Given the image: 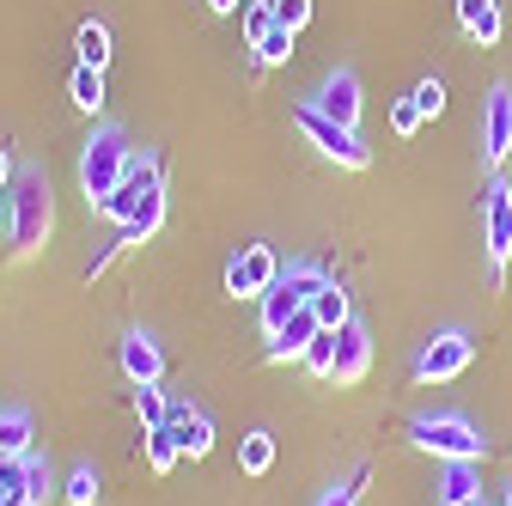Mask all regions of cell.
<instances>
[{
  "label": "cell",
  "mask_w": 512,
  "mask_h": 506,
  "mask_svg": "<svg viewBox=\"0 0 512 506\" xmlns=\"http://www.w3.org/2000/svg\"><path fill=\"white\" fill-rule=\"evenodd\" d=\"M7 196V238H13V257H37L55 232V183L43 165H19L13 183L0 189Z\"/></svg>",
  "instance_id": "obj_1"
},
{
  "label": "cell",
  "mask_w": 512,
  "mask_h": 506,
  "mask_svg": "<svg viewBox=\"0 0 512 506\" xmlns=\"http://www.w3.org/2000/svg\"><path fill=\"white\" fill-rule=\"evenodd\" d=\"M135 159H141V147L128 141V129H116V122L92 129L86 147H80V189H86V202H104L110 189L135 171Z\"/></svg>",
  "instance_id": "obj_2"
},
{
  "label": "cell",
  "mask_w": 512,
  "mask_h": 506,
  "mask_svg": "<svg viewBox=\"0 0 512 506\" xmlns=\"http://www.w3.org/2000/svg\"><path fill=\"white\" fill-rule=\"evenodd\" d=\"M330 275L317 269V263H305V257H293V263H281V275H275V287L256 299L263 305V336H281L287 330V318H299V311L317 299V287H324Z\"/></svg>",
  "instance_id": "obj_3"
},
{
  "label": "cell",
  "mask_w": 512,
  "mask_h": 506,
  "mask_svg": "<svg viewBox=\"0 0 512 506\" xmlns=\"http://www.w3.org/2000/svg\"><path fill=\"white\" fill-rule=\"evenodd\" d=\"M409 446H421V452H433L439 464H452V458H488V439L464 421V415H415L409 421Z\"/></svg>",
  "instance_id": "obj_4"
},
{
  "label": "cell",
  "mask_w": 512,
  "mask_h": 506,
  "mask_svg": "<svg viewBox=\"0 0 512 506\" xmlns=\"http://www.w3.org/2000/svg\"><path fill=\"white\" fill-rule=\"evenodd\" d=\"M293 129L324 153V159H336L342 171H366L372 165V153H366V141L354 135V129H342V122H330L317 104H293Z\"/></svg>",
  "instance_id": "obj_5"
},
{
  "label": "cell",
  "mask_w": 512,
  "mask_h": 506,
  "mask_svg": "<svg viewBox=\"0 0 512 506\" xmlns=\"http://www.w3.org/2000/svg\"><path fill=\"white\" fill-rule=\"evenodd\" d=\"M159 189H165V165H159L153 153H141V159H135V171H128L104 202H92V214H98V220H110V226H128V220L147 208V196H159Z\"/></svg>",
  "instance_id": "obj_6"
},
{
  "label": "cell",
  "mask_w": 512,
  "mask_h": 506,
  "mask_svg": "<svg viewBox=\"0 0 512 506\" xmlns=\"http://www.w3.org/2000/svg\"><path fill=\"white\" fill-rule=\"evenodd\" d=\"M482 244H488V269L500 281L512 263V183L506 177H488L482 189Z\"/></svg>",
  "instance_id": "obj_7"
},
{
  "label": "cell",
  "mask_w": 512,
  "mask_h": 506,
  "mask_svg": "<svg viewBox=\"0 0 512 506\" xmlns=\"http://www.w3.org/2000/svg\"><path fill=\"white\" fill-rule=\"evenodd\" d=\"M281 275V257L269 244H238L232 250V263H226V293L232 299H263Z\"/></svg>",
  "instance_id": "obj_8"
},
{
  "label": "cell",
  "mask_w": 512,
  "mask_h": 506,
  "mask_svg": "<svg viewBox=\"0 0 512 506\" xmlns=\"http://www.w3.org/2000/svg\"><path fill=\"white\" fill-rule=\"evenodd\" d=\"M470 360H476V342H470L464 330H445V336H433V342L415 354V378H421V385H445V378L470 372Z\"/></svg>",
  "instance_id": "obj_9"
},
{
  "label": "cell",
  "mask_w": 512,
  "mask_h": 506,
  "mask_svg": "<svg viewBox=\"0 0 512 506\" xmlns=\"http://www.w3.org/2000/svg\"><path fill=\"white\" fill-rule=\"evenodd\" d=\"M482 159L494 171L512 159V86H494L482 104Z\"/></svg>",
  "instance_id": "obj_10"
},
{
  "label": "cell",
  "mask_w": 512,
  "mask_h": 506,
  "mask_svg": "<svg viewBox=\"0 0 512 506\" xmlns=\"http://www.w3.org/2000/svg\"><path fill=\"white\" fill-rule=\"evenodd\" d=\"M311 104L324 110L330 122H342V129H354V122H360V104H366V98H360V74H354V68H330Z\"/></svg>",
  "instance_id": "obj_11"
},
{
  "label": "cell",
  "mask_w": 512,
  "mask_h": 506,
  "mask_svg": "<svg viewBox=\"0 0 512 506\" xmlns=\"http://www.w3.org/2000/svg\"><path fill=\"white\" fill-rule=\"evenodd\" d=\"M366 366H372V336H366L360 318H348V324L336 330V366H330V385H360Z\"/></svg>",
  "instance_id": "obj_12"
},
{
  "label": "cell",
  "mask_w": 512,
  "mask_h": 506,
  "mask_svg": "<svg viewBox=\"0 0 512 506\" xmlns=\"http://www.w3.org/2000/svg\"><path fill=\"white\" fill-rule=\"evenodd\" d=\"M116 360H122V372H128V385H159V378H165V354H159V342H153L147 330H128V336L116 342Z\"/></svg>",
  "instance_id": "obj_13"
},
{
  "label": "cell",
  "mask_w": 512,
  "mask_h": 506,
  "mask_svg": "<svg viewBox=\"0 0 512 506\" xmlns=\"http://www.w3.org/2000/svg\"><path fill=\"white\" fill-rule=\"evenodd\" d=\"M482 500V464L476 458H452L439 470V506H470Z\"/></svg>",
  "instance_id": "obj_14"
},
{
  "label": "cell",
  "mask_w": 512,
  "mask_h": 506,
  "mask_svg": "<svg viewBox=\"0 0 512 506\" xmlns=\"http://www.w3.org/2000/svg\"><path fill=\"white\" fill-rule=\"evenodd\" d=\"M171 427L183 439V458H208L214 452V421L196 409V403H171Z\"/></svg>",
  "instance_id": "obj_15"
},
{
  "label": "cell",
  "mask_w": 512,
  "mask_h": 506,
  "mask_svg": "<svg viewBox=\"0 0 512 506\" xmlns=\"http://www.w3.org/2000/svg\"><path fill=\"white\" fill-rule=\"evenodd\" d=\"M458 25H464V37L470 43H482V49H494L500 43V0H458Z\"/></svg>",
  "instance_id": "obj_16"
},
{
  "label": "cell",
  "mask_w": 512,
  "mask_h": 506,
  "mask_svg": "<svg viewBox=\"0 0 512 506\" xmlns=\"http://www.w3.org/2000/svg\"><path fill=\"white\" fill-rule=\"evenodd\" d=\"M317 330H324V324H317V318H311V305H305L299 318H287V330L269 342V354H263V360H269V366H281V360H305V342H311Z\"/></svg>",
  "instance_id": "obj_17"
},
{
  "label": "cell",
  "mask_w": 512,
  "mask_h": 506,
  "mask_svg": "<svg viewBox=\"0 0 512 506\" xmlns=\"http://www.w3.org/2000/svg\"><path fill=\"white\" fill-rule=\"evenodd\" d=\"M141 439H147V470H153V476H171V470H177V458H183V439H177V427L165 421V427H147Z\"/></svg>",
  "instance_id": "obj_18"
},
{
  "label": "cell",
  "mask_w": 512,
  "mask_h": 506,
  "mask_svg": "<svg viewBox=\"0 0 512 506\" xmlns=\"http://www.w3.org/2000/svg\"><path fill=\"white\" fill-rule=\"evenodd\" d=\"M269 464H275V433L269 427H250L238 439V470L244 476H269Z\"/></svg>",
  "instance_id": "obj_19"
},
{
  "label": "cell",
  "mask_w": 512,
  "mask_h": 506,
  "mask_svg": "<svg viewBox=\"0 0 512 506\" xmlns=\"http://www.w3.org/2000/svg\"><path fill=\"white\" fill-rule=\"evenodd\" d=\"M311 318L324 324V330H342V324L354 318V305H348V287H342V281H324V287H317V299H311Z\"/></svg>",
  "instance_id": "obj_20"
},
{
  "label": "cell",
  "mask_w": 512,
  "mask_h": 506,
  "mask_svg": "<svg viewBox=\"0 0 512 506\" xmlns=\"http://www.w3.org/2000/svg\"><path fill=\"white\" fill-rule=\"evenodd\" d=\"M31 409H0V458H31Z\"/></svg>",
  "instance_id": "obj_21"
},
{
  "label": "cell",
  "mask_w": 512,
  "mask_h": 506,
  "mask_svg": "<svg viewBox=\"0 0 512 506\" xmlns=\"http://www.w3.org/2000/svg\"><path fill=\"white\" fill-rule=\"evenodd\" d=\"M68 98H74L86 116H98V110H104V68H86V61H80L74 80H68Z\"/></svg>",
  "instance_id": "obj_22"
},
{
  "label": "cell",
  "mask_w": 512,
  "mask_h": 506,
  "mask_svg": "<svg viewBox=\"0 0 512 506\" xmlns=\"http://www.w3.org/2000/svg\"><path fill=\"white\" fill-rule=\"evenodd\" d=\"M159 226H165V189H159V196H147V208L128 220V226H116V238H122V244H147Z\"/></svg>",
  "instance_id": "obj_23"
},
{
  "label": "cell",
  "mask_w": 512,
  "mask_h": 506,
  "mask_svg": "<svg viewBox=\"0 0 512 506\" xmlns=\"http://www.w3.org/2000/svg\"><path fill=\"white\" fill-rule=\"evenodd\" d=\"M74 49H80L86 68H104V61H110V25H104V19H86V25L74 31Z\"/></svg>",
  "instance_id": "obj_24"
},
{
  "label": "cell",
  "mask_w": 512,
  "mask_h": 506,
  "mask_svg": "<svg viewBox=\"0 0 512 506\" xmlns=\"http://www.w3.org/2000/svg\"><path fill=\"white\" fill-rule=\"evenodd\" d=\"M311 378H330V366H336V330H317L311 342H305V360H299Z\"/></svg>",
  "instance_id": "obj_25"
},
{
  "label": "cell",
  "mask_w": 512,
  "mask_h": 506,
  "mask_svg": "<svg viewBox=\"0 0 512 506\" xmlns=\"http://www.w3.org/2000/svg\"><path fill=\"white\" fill-rule=\"evenodd\" d=\"M135 415H141V433H147V427H165V421H171L165 391H159V385H135Z\"/></svg>",
  "instance_id": "obj_26"
},
{
  "label": "cell",
  "mask_w": 512,
  "mask_h": 506,
  "mask_svg": "<svg viewBox=\"0 0 512 506\" xmlns=\"http://www.w3.org/2000/svg\"><path fill=\"white\" fill-rule=\"evenodd\" d=\"M238 19H244V49H256V43L275 31V0H256V7H244Z\"/></svg>",
  "instance_id": "obj_27"
},
{
  "label": "cell",
  "mask_w": 512,
  "mask_h": 506,
  "mask_svg": "<svg viewBox=\"0 0 512 506\" xmlns=\"http://www.w3.org/2000/svg\"><path fill=\"white\" fill-rule=\"evenodd\" d=\"M287 55H293V31H287V25H275L263 43H256V68H281Z\"/></svg>",
  "instance_id": "obj_28"
},
{
  "label": "cell",
  "mask_w": 512,
  "mask_h": 506,
  "mask_svg": "<svg viewBox=\"0 0 512 506\" xmlns=\"http://www.w3.org/2000/svg\"><path fill=\"white\" fill-rule=\"evenodd\" d=\"M61 500H68V506H98V470L80 464V470L68 476V488H61Z\"/></svg>",
  "instance_id": "obj_29"
},
{
  "label": "cell",
  "mask_w": 512,
  "mask_h": 506,
  "mask_svg": "<svg viewBox=\"0 0 512 506\" xmlns=\"http://www.w3.org/2000/svg\"><path fill=\"white\" fill-rule=\"evenodd\" d=\"M409 98L421 104V116H439V110H445V80H433V74H427V80H421Z\"/></svg>",
  "instance_id": "obj_30"
},
{
  "label": "cell",
  "mask_w": 512,
  "mask_h": 506,
  "mask_svg": "<svg viewBox=\"0 0 512 506\" xmlns=\"http://www.w3.org/2000/svg\"><path fill=\"white\" fill-rule=\"evenodd\" d=\"M49 488H55L49 482V458H25V494L31 500H49Z\"/></svg>",
  "instance_id": "obj_31"
},
{
  "label": "cell",
  "mask_w": 512,
  "mask_h": 506,
  "mask_svg": "<svg viewBox=\"0 0 512 506\" xmlns=\"http://www.w3.org/2000/svg\"><path fill=\"white\" fill-rule=\"evenodd\" d=\"M421 122H427V116H421V104H415V98H397V104H391V129H397V135H415Z\"/></svg>",
  "instance_id": "obj_32"
},
{
  "label": "cell",
  "mask_w": 512,
  "mask_h": 506,
  "mask_svg": "<svg viewBox=\"0 0 512 506\" xmlns=\"http://www.w3.org/2000/svg\"><path fill=\"white\" fill-rule=\"evenodd\" d=\"M360 488H366V464H360V470H354V476H348L342 488H330V494L317 500V506H354V500H360Z\"/></svg>",
  "instance_id": "obj_33"
},
{
  "label": "cell",
  "mask_w": 512,
  "mask_h": 506,
  "mask_svg": "<svg viewBox=\"0 0 512 506\" xmlns=\"http://www.w3.org/2000/svg\"><path fill=\"white\" fill-rule=\"evenodd\" d=\"M311 19V0H275V25H287V31H299Z\"/></svg>",
  "instance_id": "obj_34"
},
{
  "label": "cell",
  "mask_w": 512,
  "mask_h": 506,
  "mask_svg": "<svg viewBox=\"0 0 512 506\" xmlns=\"http://www.w3.org/2000/svg\"><path fill=\"white\" fill-rule=\"evenodd\" d=\"M208 7H214L220 19H232V13H244V7H250V0H208Z\"/></svg>",
  "instance_id": "obj_35"
},
{
  "label": "cell",
  "mask_w": 512,
  "mask_h": 506,
  "mask_svg": "<svg viewBox=\"0 0 512 506\" xmlns=\"http://www.w3.org/2000/svg\"><path fill=\"white\" fill-rule=\"evenodd\" d=\"M13 171H19V165H13V153H7V147H0V189H7V183H13Z\"/></svg>",
  "instance_id": "obj_36"
},
{
  "label": "cell",
  "mask_w": 512,
  "mask_h": 506,
  "mask_svg": "<svg viewBox=\"0 0 512 506\" xmlns=\"http://www.w3.org/2000/svg\"><path fill=\"white\" fill-rule=\"evenodd\" d=\"M7 506H43V500H31V494H7Z\"/></svg>",
  "instance_id": "obj_37"
},
{
  "label": "cell",
  "mask_w": 512,
  "mask_h": 506,
  "mask_svg": "<svg viewBox=\"0 0 512 506\" xmlns=\"http://www.w3.org/2000/svg\"><path fill=\"white\" fill-rule=\"evenodd\" d=\"M500 506H512V482H506V488H500Z\"/></svg>",
  "instance_id": "obj_38"
},
{
  "label": "cell",
  "mask_w": 512,
  "mask_h": 506,
  "mask_svg": "<svg viewBox=\"0 0 512 506\" xmlns=\"http://www.w3.org/2000/svg\"><path fill=\"white\" fill-rule=\"evenodd\" d=\"M0 226H7V196H0Z\"/></svg>",
  "instance_id": "obj_39"
},
{
  "label": "cell",
  "mask_w": 512,
  "mask_h": 506,
  "mask_svg": "<svg viewBox=\"0 0 512 506\" xmlns=\"http://www.w3.org/2000/svg\"><path fill=\"white\" fill-rule=\"evenodd\" d=\"M0 506H7V494H0Z\"/></svg>",
  "instance_id": "obj_40"
},
{
  "label": "cell",
  "mask_w": 512,
  "mask_h": 506,
  "mask_svg": "<svg viewBox=\"0 0 512 506\" xmlns=\"http://www.w3.org/2000/svg\"><path fill=\"white\" fill-rule=\"evenodd\" d=\"M470 506H482V500H470Z\"/></svg>",
  "instance_id": "obj_41"
}]
</instances>
